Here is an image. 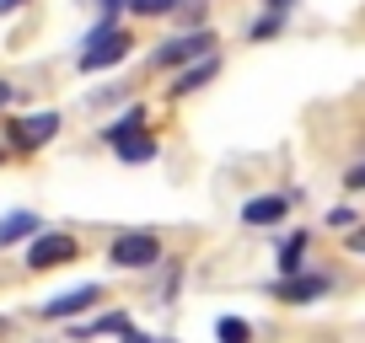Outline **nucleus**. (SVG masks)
I'll list each match as a JSON object with an SVG mask.
<instances>
[{
    "instance_id": "1",
    "label": "nucleus",
    "mask_w": 365,
    "mask_h": 343,
    "mask_svg": "<svg viewBox=\"0 0 365 343\" xmlns=\"http://www.w3.org/2000/svg\"><path fill=\"white\" fill-rule=\"evenodd\" d=\"M129 54V33L113 22H103L97 33L86 38V54H81V70H103V65H118Z\"/></svg>"
},
{
    "instance_id": "2",
    "label": "nucleus",
    "mask_w": 365,
    "mask_h": 343,
    "mask_svg": "<svg viewBox=\"0 0 365 343\" xmlns=\"http://www.w3.org/2000/svg\"><path fill=\"white\" fill-rule=\"evenodd\" d=\"M156 258H161L156 236H140V231H129V236L113 241V263H118V268H150Z\"/></svg>"
},
{
    "instance_id": "3",
    "label": "nucleus",
    "mask_w": 365,
    "mask_h": 343,
    "mask_svg": "<svg viewBox=\"0 0 365 343\" xmlns=\"http://www.w3.org/2000/svg\"><path fill=\"white\" fill-rule=\"evenodd\" d=\"M27 263L33 268H59V263H76V241L65 236V231H54V236H38L33 252H27Z\"/></svg>"
},
{
    "instance_id": "4",
    "label": "nucleus",
    "mask_w": 365,
    "mask_h": 343,
    "mask_svg": "<svg viewBox=\"0 0 365 343\" xmlns=\"http://www.w3.org/2000/svg\"><path fill=\"white\" fill-rule=\"evenodd\" d=\"M103 300V290L97 285H81V290H65V295H54V300H43V317H54V322H65V317H76V311H86V306H97Z\"/></svg>"
},
{
    "instance_id": "5",
    "label": "nucleus",
    "mask_w": 365,
    "mask_h": 343,
    "mask_svg": "<svg viewBox=\"0 0 365 343\" xmlns=\"http://www.w3.org/2000/svg\"><path fill=\"white\" fill-rule=\"evenodd\" d=\"M210 43H215L210 33H182V38H172V43L156 54V65H188V59L210 54Z\"/></svg>"
},
{
    "instance_id": "6",
    "label": "nucleus",
    "mask_w": 365,
    "mask_h": 343,
    "mask_svg": "<svg viewBox=\"0 0 365 343\" xmlns=\"http://www.w3.org/2000/svg\"><path fill=\"white\" fill-rule=\"evenodd\" d=\"M317 295H328V279L322 274H290V279H279L274 285V300H317Z\"/></svg>"
},
{
    "instance_id": "7",
    "label": "nucleus",
    "mask_w": 365,
    "mask_h": 343,
    "mask_svg": "<svg viewBox=\"0 0 365 343\" xmlns=\"http://www.w3.org/2000/svg\"><path fill=\"white\" fill-rule=\"evenodd\" d=\"M215 75V54H199V65H188L178 80H172V97H182V92H199L205 80Z\"/></svg>"
},
{
    "instance_id": "8",
    "label": "nucleus",
    "mask_w": 365,
    "mask_h": 343,
    "mask_svg": "<svg viewBox=\"0 0 365 343\" xmlns=\"http://www.w3.org/2000/svg\"><path fill=\"white\" fill-rule=\"evenodd\" d=\"M54 129H59V113H38L16 129V145H43V139H54Z\"/></svg>"
},
{
    "instance_id": "9",
    "label": "nucleus",
    "mask_w": 365,
    "mask_h": 343,
    "mask_svg": "<svg viewBox=\"0 0 365 343\" xmlns=\"http://www.w3.org/2000/svg\"><path fill=\"white\" fill-rule=\"evenodd\" d=\"M279 215H285V199H252L247 209H242V220H247V226H279Z\"/></svg>"
},
{
    "instance_id": "10",
    "label": "nucleus",
    "mask_w": 365,
    "mask_h": 343,
    "mask_svg": "<svg viewBox=\"0 0 365 343\" xmlns=\"http://www.w3.org/2000/svg\"><path fill=\"white\" fill-rule=\"evenodd\" d=\"M113 150H118V156H124V161H150V156H156V145H150V139L140 134V129H129V134H118V139H113Z\"/></svg>"
},
{
    "instance_id": "11",
    "label": "nucleus",
    "mask_w": 365,
    "mask_h": 343,
    "mask_svg": "<svg viewBox=\"0 0 365 343\" xmlns=\"http://www.w3.org/2000/svg\"><path fill=\"white\" fill-rule=\"evenodd\" d=\"M33 231H38V215H27V209L0 220V241H22V236H33Z\"/></svg>"
},
{
    "instance_id": "12",
    "label": "nucleus",
    "mask_w": 365,
    "mask_h": 343,
    "mask_svg": "<svg viewBox=\"0 0 365 343\" xmlns=\"http://www.w3.org/2000/svg\"><path fill=\"white\" fill-rule=\"evenodd\" d=\"M301 252H307V236L296 231V236L279 247V268H285V274H296V268H301Z\"/></svg>"
},
{
    "instance_id": "13",
    "label": "nucleus",
    "mask_w": 365,
    "mask_h": 343,
    "mask_svg": "<svg viewBox=\"0 0 365 343\" xmlns=\"http://www.w3.org/2000/svg\"><path fill=\"white\" fill-rule=\"evenodd\" d=\"M76 332H124V338H135L129 317H97V322H86V327H76Z\"/></svg>"
},
{
    "instance_id": "14",
    "label": "nucleus",
    "mask_w": 365,
    "mask_h": 343,
    "mask_svg": "<svg viewBox=\"0 0 365 343\" xmlns=\"http://www.w3.org/2000/svg\"><path fill=\"white\" fill-rule=\"evenodd\" d=\"M220 338H231V343H242V338H252V327H247V322H237V317H220Z\"/></svg>"
},
{
    "instance_id": "15",
    "label": "nucleus",
    "mask_w": 365,
    "mask_h": 343,
    "mask_svg": "<svg viewBox=\"0 0 365 343\" xmlns=\"http://www.w3.org/2000/svg\"><path fill=\"white\" fill-rule=\"evenodd\" d=\"M178 0H129V11H140V16H161V11H172Z\"/></svg>"
},
{
    "instance_id": "16",
    "label": "nucleus",
    "mask_w": 365,
    "mask_h": 343,
    "mask_svg": "<svg viewBox=\"0 0 365 343\" xmlns=\"http://www.w3.org/2000/svg\"><path fill=\"white\" fill-rule=\"evenodd\" d=\"M344 177H349V188H365V161H360L354 172H344Z\"/></svg>"
},
{
    "instance_id": "17",
    "label": "nucleus",
    "mask_w": 365,
    "mask_h": 343,
    "mask_svg": "<svg viewBox=\"0 0 365 343\" xmlns=\"http://www.w3.org/2000/svg\"><path fill=\"white\" fill-rule=\"evenodd\" d=\"M349 247H354V252H365V226H360V231L349 236Z\"/></svg>"
},
{
    "instance_id": "18",
    "label": "nucleus",
    "mask_w": 365,
    "mask_h": 343,
    "mask_svg": "<svg viewBox=\"0 0 365 343\" xmlns=\"http://www.w3.org/2000/svg\"><path fill=\"white\" fill-rule=\"evenodd\" d=\"M6 102H11V86H6V80H0V107H6Z\"/></svg>"
},
{
    "instance_id": "19",
    "label": "nucleus",
    "mask_w": 365,
    "mask_h": 343,
    "mask_svg": "<svg viewBox=\"0 0 365 343\" xmlns=\"http://www.w3.org/2000/svg\"><path fill=\"white\" fill-rule=\"evenodd\" d=\"M16 6H27V0H0V11H16Z\"/></svg>"
},
{
    "instance_id": "20",
    "label": "nucleus",
    "mask_w": 365,
    "mask_h": 343,
    "mask_svg": "<svg viewBox=\"0 0 365 343\" xmlns=\"http://www.w3.org/2000/svg\"><path fill=\"white\" fill-rule=\"evenodd\" d=\"M285 6H290V0H269V11H285Z\"/></svg>"
}]
</instances>
